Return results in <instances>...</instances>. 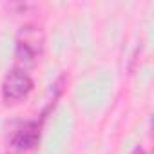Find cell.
<instances>
[{"mask_svg":"<svg viewBox=\"0 0 154 154\" xmlns=\"http://www.w3.org/2000/svg\"><path fill=\"white\" fill-rule=\"evenodd\" d=\"M33 91V78L24 69H11L2 84V98L6 103H18Z\"/></svg>","mask_w":154,"mask_h":154,"instance_id":"obj_1","label":"cell"},{"mask_svg":"<svg viewBox=\"0 0 154 154\" xmlns=\"http://www.w3.org/2000/svg\"><path fill=\"white\" fill-rule=\"evenodd\" d=\"M42 125H44L42 120H27V122H24L17 129V132L13 134L11 147L18 154L35 150L38 141H40V136H42Z\"/></svg>","mask_w":154,"mask_h":154,"instance_id":"obj_2","label":"cell"},{"mask_svg":"<svg viewBox=\"0 0 154 154\" xmlns=\"http://www.w3.org/2000/svg\"><path fill=\"white\" fill-rule=\"evenodd\" d=\"M132 154H143V150H141V149H140V147H138V149H136V150H134V152H132Z\"/></svg>","mask_w":154,"mask_h":154,"instance_id":"obj_3","label":"cell"}]
</instances>
